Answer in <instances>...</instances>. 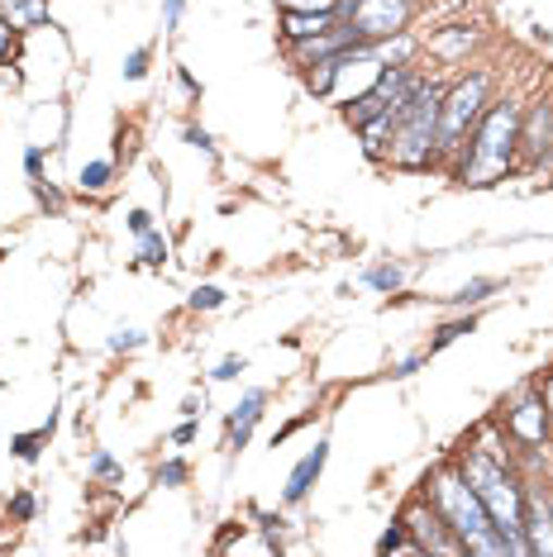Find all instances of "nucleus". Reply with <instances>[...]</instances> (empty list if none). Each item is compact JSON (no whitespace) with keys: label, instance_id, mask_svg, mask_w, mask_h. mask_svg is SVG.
Segmentation results:
<instances>
[{"label":"nucleus","instance_id":"22","mask_svg":"<svg viewBox=\"0 0 553 557\" xmlns=\"http://www.w3.org/2000/svg\"><path fill=\"white\" fill-rule=\"evenodd\" d=\"M44 434H48V429H44ZM44 434H20V438H15V458H24V462L39 458V438H44Z\"/></svg>","mask_w":553,"mask_h":557},{"label":"nucleus","instance_id":"3","mask_svg":"<svg viewBox=\"0 0 553 557\" xmlns=\"http://www.w3.org/2000/svg\"><path fill=\"white\" fill-rule=\"evenodd\" d=\"M468 486L482 496L492 524L501 529V539H506V548L511 553H530V539H525V496H520V486L506 476V467L482 458V453H472L468 458Z\"/></svg>","mask_w":553,"mask_h":557},{"label":"nucleus","instance_id":"2","mask_svg":"<svg viewBox=\"0 0 553 557\" xmlns=\"http://www.w3.org/2000/svg\"><path fill=\"white\" fill-rule=\"evenodd\" d=\"M439 100H444V91L420 82L392 115H386V124H392V153L401 168H425V162H430L434 144H439Z\"/></svg>","mask_w":553,"mask_h":557},{"label":"nucleus","instance_id":"1","mask_svg":"<svg viewBox=\"0 0 553 557\" xmlns=\"http://www.w3.org/2000/svg\"><path fill=\"white\" fill-rule=\"evenodd\" d=\"M434 510L444 515V524L463 539V548L487 553V557H506L511 553L506 539H501V529L492 524V515H487L482 496H477L463 476H439L434 481Z\"/></svg>","mask_w":553,"mask_h":557},{"label":"nucleus","instance_id":"18","mask_svg":"<svg viewBox=\"0 0 553 557\" xmlns=\"http://www.w3.org/2000/svg\"><path fill=\"white\" fill-rule=\"evenodd\" d=\"M401 282H406V272L401 268H372L368 272V286H377V290H396Z\"/></svg>","mask_w":553,"mask_h":557},{"label":"nucleus","instance_id":"23","mask_svg":"<svg viewBox=\"0 0 553 557\" xmlns=\"http://www.w3.org/2000/svg\"><path fill=\"white\" fill-rule=\"evenodd\" d=\"M144 72H148V48H134L130 62H124V77L138 82V77H144Z\"/></svg>","mask_w":553,"mask_h":557},{"label":"nucleus","instance_id":"8","mask_svg":"<svg viewBox=\"0 0 553 557\" xmlns=\"http://www.w3.org/2000/svg\"><path fill=\"white\" fill-rule=\"evenodd\" d=\"M525 529H530V553L553 557V510L549 496H539V491L525 496Z\"/></svg>","mask_w":553,"mask_h":557},{"label":"nucleus","instance_id":"16","mask_svg":"<svg viewBox=\"0 0 553 557\" xmlns=\"http://www.w3.org/2000/svg\"><path fill=\"white\" fill-rule=\"evenodd\" d=\"M472 44V34L468 29H454V34H444V39H434V53H444V58H458L463 48Z\"/></svg>","mask_w":553,"mask_h":557},{"label":"nucleus","instance_id":"31","mask_svg":"<svg viewBox=\"0 0 553 557\" xmlns=\"http://www.w3.org/2000/svg\"><path fill=\"white\" fill-rule=\"evenodd\" d=\"M130 230H134V234H148V230H153V214H148V210H134V214H130Z\"/></svg>","mask_w":553,"mask_h":557},{"label":"nucleus","instance_id":"21","mask_svg":"<svg viewBox=\"0 0 553 557\" xmlns=\"http://www.w3.org/2000/svg\"><path fill=\"white\" fill-rule=\"evenodd\" d=\"M282 10H310V15H334L339 0H282Z\"/></svg>","mask_w":553,"mask_h":557},{"label":"nucleus","instance_id":"29","mask_svg":"<svg viewBox=\"0 0 553 557\" xmlns=\"http://www.w3.org/2000/svg\"><path fill=\"white\" fill-rule=\"evenodd\" d=\"M91 472H96V476H120V462H115V458H110V453H96Z\"/></svg>","mask_w":553,"mask_h":557},{"label":"nucleus","instance_id":"30","mask_svg":"<svg viewBox=\"0 0 553 557\" xmlns=\"http://www.w3.org/2000/svg\"><path fill=\"white\" fill-rule=\"evenodd\" d=\"M182 10H186V0H162V24L172 29V24L182 20Z\"/></svg>","mask_w":553,"mask_h":557},{"label":"nucleus","instance_id":"19","mask_svg":"<svg viewBox=\"0 0 553 557\" xmlns=\"http://www.w3.org/2000/svg\"><path fill=\"white\" fill-rule=\"evenodd\" d=\"M216 306H224V290L220 286H196L192 290V310H216Z\"/></svg>","mask_w":553,"mask_h":557},{"label":"nucleus","instance_id":"13","mask_svg":"<svg viewBox=\"0 0 553 557\" xmlns=\"http://www.w3.org/2000/svg\"><path fill=\"white\" fill-rule=\"evenodd\" d=\"M334 15H310V10H286V39H320V34L334 29Z\"/></svg>","mask_w":553,"mask_h":557},{"label":"nucleus","instance_id":"9","mask_svg":"<svg viewBox=\"0 0 553 557\" xmlns=\"http://www.w3.org/2000/svg\"><path fill=\"white\" fill-rule=\"evenodd\" d=\"M324 458H330V443H316V448L306 453V458L296 462V472H292V481H286V500H306L310 496V486H316V476H320V467H324Z\"/></svg>","mask_w":553,"mask_h":557},{"label":"nucleus","instance_id":"6","mask_svg":"<svg viewBox=\"0 0 553 557\" xmlns=\"http://www.w3.org/2000/svg\"><path fill=\"white\" fill-rule=\"evenodd\" d=\"M344 15H348V24H354L358 39L372 44V39H392V34H401L410 5L406 0H348Z\"/></svg>","mask_w":553,"mask_h":557},{"label":"nucleus","instance_id":"32","mask_svg":"<svg viewBox=\"0 0 553 557\" xmlns=\"http://www.w3.org/2000/svg\"><path fill=\"white\" fill-rule=\"evenodd\" d=\"M186 144L200 148V153H210V134H206V129H196V124H192V129H186Z\"/></svg>","mask_w":553,"mask_h":557},{"label":"nucleus","instance_id":"33","mask_svg":"<svg viewBox=\"0 0 553 557\" xmlns=\"http://www.w3.org/2000/svg\"><path fill=\"white\" fill-rule=\"evenodd\" d=\"M10 29H15V24H10V20H0V62L10 58Z\"/></svg>","mask_w":553,"mask_h":557},{"label":"nucleus","instance_id":"4","mask_svg":"<svg viewBox=\"0 0 553 557\" xmlns=\"http://www.w3.org/2000/svg\"><path fill=\"white\" fill-rule=\"evenodd\" d=\"M515 144H520V110H515L511 100L506 106H492L482 115V129H477V144H472L468 162H463V182L468 186L496 182V176L511 168Z\"/></svg>","mask_w":553,"mask_h":557},{"label":"nucleus","instance_id":"35","mask_svg":"<svg viewBox=\"0 0 553 557\" xmlns=\"http://www.w3.org/2000/svg\"><path fill=\"white\" fill-rule=\"evenodd\" d=\"M15 515L29 519V515H34V496H15Z\"/></svg>","mask_w":553,"mask_h":557},{"label":"nucleus","instance_id":"24","mask_svg":"<svg viewBox=\"0 0 553 557\" xmlns=\"http://www.w3.org/2000/svg\"><path fill=\"white\" fill-rule=\"evenodd\" d=\"M463 334H472V320H463V324H444V329H439V338H434V348L454 344V338H463Z\"/></svg>","mask_w":553,"mask_h":557},{"label":"nucleus","instance_id":"25","mask_svg":"<svg viewBox=\"0 0 553 557\" xmlns=\"http://www.w3.org/2000/svg\"><path fill=\"white\" fill-rule=\"evenodd\" d=\"M182 481H186V467H182V462H162L158 486H182Z\"/></svg>","mask_w":553,"mask_h":557},{"label":"nucleus","instance_id":"11","mask_svg":"<svg viewBox=\"0 0 553 557\" xmlns=\"http://www.w3.org/2000/svg\"><path fill=\"white\" fill-rule=\"evenodd\" d=\"M520 144H525V153H530V158H544V153H553V106H539L534 115L525 120Z\"/></svg>","mask_w":553,"mask_h":557},{"label":"nucleus","instance_id":"12","mask_svg":"<svg viewBox=\"0 0 553 557\" xmlns=\"http://www.w3.org/2000/svg\"><path fill=\"white\" fill-rule=\"evenodd\" d=\"M262 405H268V391H248V396L234 405V414H230L234 448H244V443H248V434H254V424H258V414H262Z\"/></svg>","mask_w":553,"mask_h":557},{"label":"nucleus","instance_id":"10","mask_svg":"<svg viewBox=\"0 0 553 557\" xmlns=\"http://www.w3.org/2000/svg\"><path fill=\"white\" fill-rule=\"evenodd\" d=\"M544 429H549L544 400H520L511 410V434L520 438V443H544Z\"/></svg>","mask_w":553,"mask_h":557},{"label":"nucleus","instance_id":"20","mask_svg":"<svg viewBox=\"0 0 553 557\" xmlns=\"http://www.w3.org/2000/svg\"><path fill=\"white\" fill-rule=\"evenodd\" d=\"M138 238H144V248H138V252H144V262H153V268H158V262L168 258V244H162V234L148 230V234H138Z\"/></svg>","mask_w":553,"mask_h":557},{"label":"nucleus","instance_id":"34","mask_svg":"<svg viewBox=\"0 0 553 557\" xmlns=\"http://www.w3.org/2000/svg\"><path fill=\"white\" fill-rule=\"evenodd\" d=\"M24 168H29V176H39V168H44V153H39V148H29V153H24Z\"/></svg>","mask_w":553,"mask_h":557},{"label":"nucleus","instance_id":"36","mask_svg":"<svg viewBox=\"0 0 553 557\" xmlns=\"http://www.w3.org/2000/svg\"><path fill=\"white\" fill-rule=\"evenodd\" d=\"M544 410H549V420H553V376L544 382Z\"/></svg>","mask_w":553,"mask_h":557},{"label":"nucleus","instance_id":"15","mask_svg":"<svg viewBox=\"0 0 553 557\" xmlns=\"http://www.w3.org/2000/svg\"><path fill=\"white\" fill-rule=\"evenodd\" d=\"M77 182H82V191H100V186L110 182V162H86Z\"/></svg>","mask_w":553,"mask_h":557},{"label":"nucleus","instance_id":"37","mask_svg":"<svg viewBox=\"0 0 553 557\" xmlns=\"http://www.w3.org/2000/svg\"><path fill=\"white\" fill-rule=\"evenodd\" d=\"M549 510H553V500H549Z\"/></svg>","mask_w":553,"mask_h":557},{"label":"nucleus","instance_id":"7","mask_svg":"<svg viewBox=\"0 0 553 557\" xmlns=\"http://www.w3.org/2000/svg\"><path fill=\"white\" fill-rule=\"evenodd\" d=\"M415 548H434V553H463V539L454 534V529L444 524V515L439 510H415Z\"/></svg>","mask_w":553,"mask_h":557},{"label":"nucleus","instance_id":"27","mask_svg":"<svg viewBox=\"0 0 553 557\" xmlns=\"http://www.w3.org/2000/svg\"><path fill=\"white\" fill-rule=\"evenodd\" d=\"M377 548H382V553H396V548H410V553H415V539H406V534H401V529H392V534H386L382 543H377Z\"/></svg>","mask_w":553,"mask_h":557},{"label":"nucleus","instance_id":"5","mask_svg":"<svg viewBox=\"0 0 553 557\" xmlns=\"http://www.w3.org/2000/svg\"><path fill=\"white\" fill-rule=\"evenodd\" d=\"M482 100H487V77H468L458 82L454 91L439 100V144L454 148L463 134H468V124L482 115Z\"/></svg>","mask_w":553,"mask_h":557},{"label":"nucleus","instance_id":"28","mask_svg":"<svg viewBox=\"0 0 553 557\" xmlns=\"http://www.w3.org/2000/svg\"><path fill=\"white\" fill-rule=\"evenodd\" d=\"M238 372H244V358H224V362L216 367V382H234Z\"/></svg>","mask_w":553,"mask_h":557},{"label":"nucleus","instance_id":"14","mask_svg":"<svg viewBox=\"0 0 553 557\" xmlns=\"http://www.w3.org/2000/svg\"><path fill=\"white\" fill-rule=\"evenodd\" d=\"M0 20H10L15 29L44 24L48 20V0H0Z\"/></svg>","mask_w":553,"mask_h":557},{"label":"nucleus","instance_id":"17","mask_svg":"<svg viewBox=\"0 0 553 557\" xmlns=\"http://www.w3.org/2000/svg\"><path fill=\"white\" fill-rule=\"evenodd\" d=\"M496 286H501V282H496V276H477V282H468V286H463V290H458V296H454V300H458V306H468V300H482V296H487V290H496Z\"/></svg>","mask_w":553,"mask_h":557},{"label":"nucleus","instance_id":"26","mask_svg":"<svg viewBox=\"0 0 553 557\" xmlns=\"http://www.w3.org/2000/svg\"><path fill=\"white\" fill-rule=\"evenodd\" d=\"M138 344H144V334H138V329H120V334L110 338V348H115V352H124V348H138Z\"/></svg>","mask_w":553,"mask_h":557}]
</instances>
